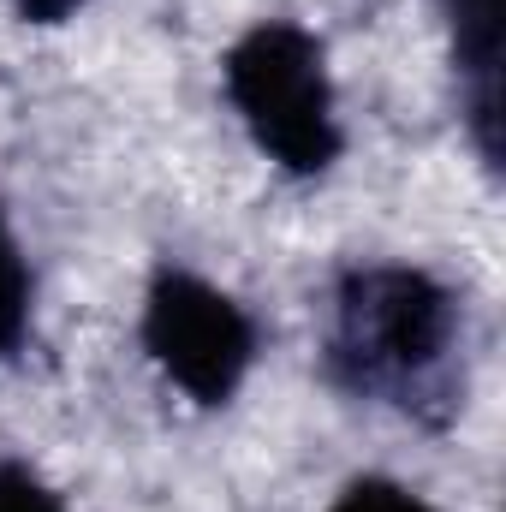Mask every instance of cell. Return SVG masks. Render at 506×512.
I'll use <instances>...</instances> for the list:
<instances>
[{"label": "cell", "mask_w": 506, "mask_h": 512, "mask_svg": "<svg viewBox=\"0 0 506 512\" xmlns=\"http://www.w3.org/2000/svg\"><path fill=\"white\" fill-rule=\"evenodd\" d=\"M322 364L340 393L441 429L465 405L459 298L411 262H358L334 280Z\"/></svg>", "instance_id": "obj_1"}, {"label": "cell", "mask_w": 506, "mask_h": 512, "mask_svg": "<svg viewBox=\"0 0 506 512\" xmlns=\"http://www.w3.org/2000/svg\"><path fill=\"white\" fill-rule=\"evenodd\" d=\"M227 102L251 143L292 179H316L340 161L346 137L334 114V78L322 42L292 18H262L227 48Z\"/></svg>", "instance_id": "obj_2"}, {"label": "cell", "mask_w": 506, "mask_h": 512, "mask_svg": "<svg viewBox=\"0 0 506 512\" xmlns=\"http://www.w3.org/2000/svg\"><path fill=\"white\" fill-rule=\"evenodd\" d=\"M143 352L197 405H227L256 364V322L191 268H155L143 292Z\"/></svg>", "instance_id": "obj_3"}, {"label": "cell", "mask_w": 506, "mask_h": 512, "mask_svg": "<svg viewBox=\"0 0 506 512\" xmlns=\"http://www.w3.org/2000/svg\"><path fill=\"white\" fill-rule=\"evenodd\" d=\"M435 6L447 18L453 78H459V102L471 120V143L495 167L501 155V0H435Z\"/></svg>", "instance_id": "obj_4"}, {"label": "cell", "mask_w": 506, "mask_h": 512, "mask_svg": "<svg viewBox=\"0 0 506 512\" xmlns=\"http://www.w3.org/2000/svg\"><path fill=\"white\" fill-rule=\"evenodd\" d=\"M30 334V268L24 251L6 227V209H0V358H12Z\"/></svg>", "instance_id": "obj_5"}, {"label": "cell", "mask_w": 506, "mask_h": 512, "mask_svg": "<svg viewBox=\"0 0 506 512\" xmlns=\"http://www.w3.org/2000/svg\"><path fill=\"white\" fill-rule=\"evenodd\" d=\"M0 512H72L30 465L18 459H0Z\"/></svg>", "instance_id": "obj_6"}, {"label": "cell", "mask_w": 506, "mask_h": 512, "mask_svg": "<svg viewBox=\"0 0 506 512\" xmlns=\"http://www.w3.org/2000/svg\"><path fill=\"white\" fill-rule=\"evenodd\" d=\"M328 512H435L423 495H411V489H399V483H381V477H364V483H352L340 501Z\"/></svg>", "instance_id": "obj_7"}, {"label": "cell", "mask_w": 506, "mask_h": 512, "mask_svg": "<svg viewBox=\"0 0 506 512\" xmlns=\"http://www.w3.org/2000/svg\"><path fill=\"white\" fill-rule=\"evenodd\" d=\"M90 0H12V12L24 18V24H66V18H78Z\"/></svg>", "instance_id": "obj_8"}]
</instances>
